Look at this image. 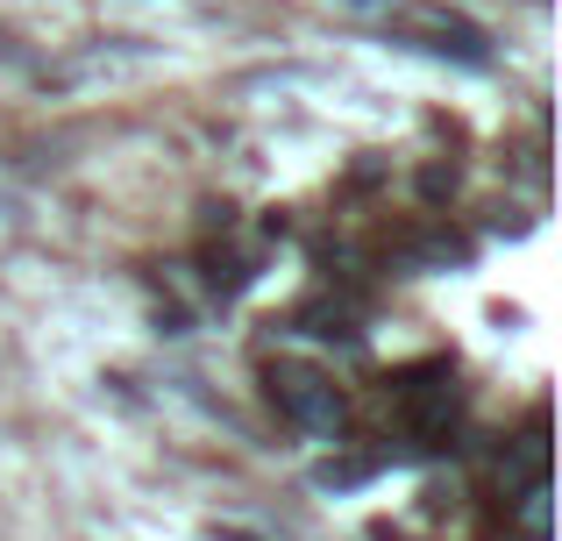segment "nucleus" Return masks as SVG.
Here are the masks:
<instances>
[{"mask_svg":"<svg viewBox=\"0 0 562 541\" xmlns=\"http://www.w3.org/2000/svg\"><path fill=\"white\" fill-rule=\"evenodd\" d=\"M357 14H371L378 29H392V43L406 50H427V57H463V65H484L492 57V36L477 22L449 8H427V0H349Z\"/></svg>","mask_w":562,"mask_h":541,"instance_id":"nucleus-1","label":"nucleus"},{"mask_svg":"<svg viewBox=\"0 0 562 541\" xmlns=\"http://www.w3.org/2000/svg\"><path fill=\"white\" fill-rule=\"evenodd\" d=\"M271 399L292 428H314V435H335L342 428V392L314 371V363H278L271 371Z\"/></svg>","mask_w":562,"mask_h":541,"instance_id":"nucleus-2","label":"nucleus"}]
</instances>
